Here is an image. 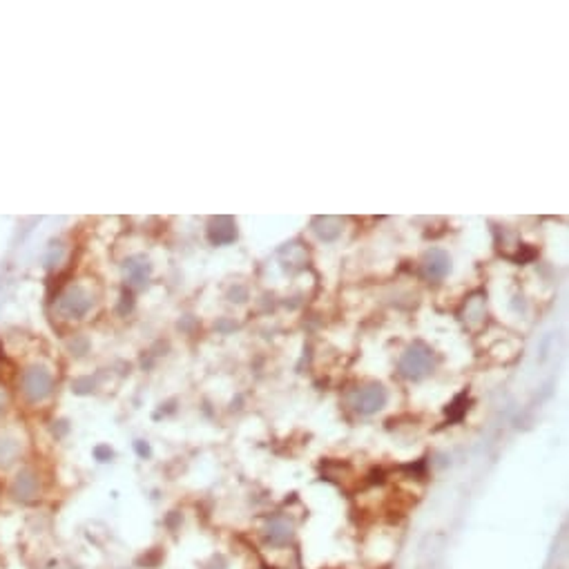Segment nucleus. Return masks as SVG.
Listing matches in <instances>:
<instances>
[{
	"label": "nucleus",
	"instance_id": "obj_1",
	"mask_svg": "<svg viewBox=\"0 0 569 569\" xmlns=\"http://www.w3.org/2000/svg\"><path fill=\"white\" fill-rule=\"evenodd\" d=\"M400 369L402 373L406 375V378H422V375L431 369V353H428L424 346H411L409 351L404 353V358L400 362Z\"/></svg>",
	"mask_w": 569,
	"mask_h": 569
},
{
	"label": "nucleus",
	"instance_id": "obj_2",
	"mask_svg": "<svg viewBox=\"0 0 569 569\" xmlns=\"http://www.w3.org/2000/svg\"><path fill=\"white\" fill-rule=\"evenodd\" d=\"M384 404H386V391L378 384L364 386V389H360L355 395H353V406H355V409L360 413H364V415L380 411Z\"/></svg>",
	"mask_w": 569,
	"mask_h": 569
},
{
	"label": "nucleus",
	"instance_id": "obj_3",
	"mask_svg": "<svg viewBox=\"0 0 569 569\" xmlns=\"http://www.w3.org/2000/svg\"><path fill=\"white\" fill-rule=\"evenodd\" d=\"M424 273L431 279H442L449 273V257L442 250H431L424 257Z\"/></svg>",
	"mask_w": 569,
	"mask_h": 569
},
{
	"label": "nucleus",
	"instance_id": "obj_6",
	"mask_svg": "<svg viewBox=\"0 0 569 569\" xmlns=\"http://www.w3.org/2000/svg\"><path fill=\"white\" fill-rule=\"evenodd\" d=\"M315 225H321V228H315L319 237H324V239H335L337 234L342 232V225L337 219H332V217H324V219H317Z\"/></svg>",
	"mask_w": 569,
	"mask_h": 569
},
{
	"label": "nucleus",
	"instance_id": "obj_4",
	"mask_svg": "<svg viewBox=\"0 0 569 569\" xmlns=\"http://www.w3.org/2000/svg\"><path fill=\"white\" fill-rule=\"evenodd\" d=\"M234 234H237V230H234V223L228 217H219V219L212 221L210 239L214 243H228V241L234 239Z\"/></svg>",
	"mask_w": 569,
	"mask_h": 569
},
{
	"label": "nucleus",
	"instance_id": "obj_7",
	"mask_svg": "<svg viewBox=\"0 0 569 569\" xmlns=\"http://www.w3.org/2000/svg\"><path fill=\"white\" fill-rule=\"evenodd\" d=\"M288 536H291V527L282 520H275L271 527H268V540H271L273 545L288 543Z\"/></svg>",
	"mask_w": 569,
	"mask_h": 569
},
{
	"label": "nucleus",
	"instance_id": "obj_5",
	"mask_svg": "<svg viewBox=\"0 0 569 569\" xmlns=\"http://www.w3.org/2000/svg\"><path fill=\"white\" fill-rule=\"evenodd\" d=\"M34 496H36V478H31L27 474L18 476V480H16V498L29 500Z\"/></svg>",
	"mask_w": 569,
	"mask_h": 569
}]
</instances>
